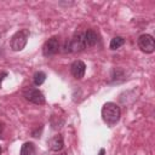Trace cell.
Instances as JSON below:
<instances>
[{
    "mask_svg": "<svg viewBox=\"0 0 155 155\" xmlns=\"http://www.w3.org/2000/svg\"><path fill=\"white\" fill-rule=\"evenodd\" d=\"M121 116V110L117 104L113 102H108L102 108V119L108 126H114L119 122Z\"/></svg>",
    "mask_w": 155,
    "mask_h": 155,
    "instance_id": "6da1fadb",
    "label": "cell"
},
{
    "mask_svg": "<svg viewBox=\"0 0 155 155\" xmlns=\"http://www.w3.org/2000/svg\"><path fill=\"white\" fill-rule=\"evenodd\" d=\"M29 39V30L28 29H21L17 33H15L10 40V46L13 51H22Z\"/></svg>",
    "mask_w": 155,
    "mask_h": 155,
    "instance_id": "7a4b0ae2",
    "label": "cell"
},
{
    "mask_svg": "<svg viewBox=\"0 0 155 155\" xmlns=\"http://www.w3.org/2000/svg\"><path fill=\"white\" fill-rule=\"evenodd\" d=\"M86 48L84 34H76L70 40H67L64 44V52H80Z\"/></svg>",
    "mask_w": 155,
    "mask_h": 155,
    "instance_id": "3957f363",
    "label": "cell"
},
{
    "mask_svg": "<svg viewBox=\"0 0 155 155\" xmlns=\"http://www.w3.org/2000/svg\"><path fill=\"white\" fill-rule=\"evenodd\" d=\"M138 47L145 53H153L155 50V41L150 34H142L138 38Z\"/></svg>",
    "mask_w": 155,
    "mask_h": 155,
    "instance_id": "277c9868",
    "label": "cell"
},
{
    "mask_svg": "<svg viewBox=\"0 0 155 155\" xmlns=\"http://www.w3.org/2000/svg\"><path fill=\"white\" fill-rule=\"evenodd\" d=\"M25 99H28L29 102L38 104V105H42L45 103V96L44 93L38 90V88H25L23 92Z\"/></svg>",
    "mask_w": 155,
    "mask_h": 155,
    "instance_id": "5b68a950",
    "label": "cell"
},
{
    "mask_svg": "<svg viewBox=\"0 0 155 155\" xmlns=\"http://www.w3.org/2000/svg\"><path fill=\"white\" fill-rule=\"evenodd\" d=\"M59 50V40L57 36H52L42 46V54L45 57H50V56H53L58 52Z\"/></svg>",
    "mask_w": 155,
    "mask_h": 155,
    "instance_id": "8992f818",
    "label": "cell"
},
{
    "mask_svg": "<svg viewBox=\"0 0 155 155\" xmlns=\"http://www.w3.org/2000/svg\"><path fill=\"white\" fill-rule=\"evenodd\" d=\"M70 71H71V75L75 79L80 80V79L84 78V75L86 73V64L82 61H79L78 59V61L73 62V64L70 65Z\"/></svg>",
    "mask_w": 155,
    "mask_h": 155,
    "instance_id": "52a82bcc",
    "label": "cell"
},
{
    "mask_svg": "<svg viewBox=\"0 0 155 155\" xmlns=\"http://www.w3.org/2000/svg\"><path fill=\"white\" fill-rule=\"evenodd\" d=\"M63 145H64V142H63V137L61 134L53 136L48 142V147L52 151H61L63 149Z\"/></svg>",
    "mask_w": 155,
    "mask_h": 155,
    "instance_id": "ba28073f",
    "label": "cell"
},
{
    "mask_svg": "<svg viewBox=\"0 0 155 155\" xmlns=\"http://www.w3.org/2000/svg\"><path fill=\"white\" fill-rule=\"evenodd\" d=\"M84 39H85V45H86V47H87V46H88V47H92V46H94V45L98 42V35H97V33H96L94 30H92V29L86 30V33L84 34Z\"/></svg>",
    "mask_w": 155,
    "mask_h": 155,
    "instance_id": "9c48e42d",
    "label": "cell"
},
{
    "mask_svg": "<svg viewBox=\"0 0 155 155\" xmlns=\"http://www.w3.org/2000/svg\"><path fill=\"white\" fill-rule=\"evenodd\" d=\"M35 145L30 142H27L21 148V155H35Z\"/></svg>",
    "mask_w": 155,
    "mask_h": 155,
    "instance_id": "30bf717a",
    "label": "cell"
},
{
    "mask_svg": "<svg viewBox=\"0 0 155 155\" xmlns=\"http://www.w3.org/2000/svg\"><path fill=\"white\" fill-rule=\"evenodd\" d=\"M124 44H125V39L122 36H115V38L111 39L110 45H109V48L110 50H116V48L121 47Z\"/></svg>",
    "mask_w": 155,
    "mask_h": 155,
    "instance_id": "8fae6325",
    "label": "cell"
},
{
    "mask_svg": "<svg viewBox=\"0 0 155 155\" xmlns=\"http://www.w3.org/2000/svg\"><path fill=\"white\" fill-rule=\"evenodd\" d=\"M46 80V74L44 71H36L33 76V81H34V85L35 86H40L45 82Z\"/></svg>",
    "mask_w": 155,
    "mask_h": 155,
    "instance_id": "7c38bea8",
    "label": "cell"
},
{
    "mask_svg": "<svg viewBox=\"0 0 155 155\" xmlns=\"http://www.w3.org/2000/svg\"><path fill=\"white\" fill-rule=\"evenodd\" d=\"M7 76V73H0V87H1V82H2V80H4V78H6Z\"/></svg>",
    "mask_w": 155,
    "mask_h": 155,
    "instance_id": "4fadbf2b",
    "label": "cell"
},
{
    "mask_svg": "<svg viewBox=\"0 0 155 155\" xmlns=\"http://www.w3.org/2000/svg\"><path fill=\"white\" fill-rule=\"evenodd\" d=\"M2 131H4V124H2V122H0V136H1Z\"/></svg>",
    "mask_w": 155,
    "mask_h": 155,
    "instance_id": "5bb4252c",
    "label": "cell"
},
{
    "mask_svg": "<svg viewBox=\"0 0 155 155\" xmlns=\"http://www.w3.org/2000/svg\"><path fill=\"white\" fill-rule=\"evenodd\" d=\"M104 153H105L104 149H101V150H99V155H104Z\"/></svg>",
    "mask_w": 155,
    "mask_h": 155,
    "instance_id": "9a60e30c",
    "label": "cell"
},
{
    "mask_svg": "<svg viewBox=\"0 0 155 155\" xmlns=\"http://www.w3.org/2000/svg\"><path fill=\"white\" fill-rule=\"evenodd\" d=\"M57 155H67L65 153H61V154H57Z\"/></svg>",
    "mask_w": 155,
    "mask_h": 155,
    "instance_id": "2e32d148",
    "label": "cell"
},
{
    "mask_svg": "<svg viewBox=\"0 0 155 155\" xmlns=\"http://www.w3.org/2000/svg\"><path fill=\"white\" fill-rule=\"evenodd\" d=\"M0 154H1V147H0Z\"/></svg>",
    "mask_w": 155,
    "mask_h": 155,
    "instance_id": "e0dca14e",
    "label": "cell"
}]
</instances>
